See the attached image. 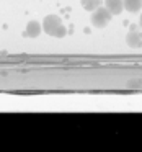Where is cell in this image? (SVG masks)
<instances>
[{
    "label": "cell",
    "instance_id": "2",
    "mask_svg": "<svg viewBox=\"0 0 142 152\" xmlns=\"http://www.w3.org/2000/svg\"><path fill=\"white\" fill-rule=\"evenodd\" d=\"M111 17H113L111 12L106 7H101V5H100L96 10L92 12V25L95 28H105L106 25L111 21Z\"/></svg>",
    "mask_w": 142,
    "mask_h": 152
},
{
    "label": "cell",
    "instance_id": "7",
    "mask_svg": "<svg viewBox=\"0 0 142 152\" xmlns=\"http://www.w3.org/2000/svg\"><path fill=\"white\" fill-rule=\"evenodd\" d=\"M101 5V0H82V7L87 12H93Z\"/></svg>",
    "mask_w": 142,
    "mask_h": 152
},
{
    "label": "cell",
    "instance_id": "6",
    "mask_svg": "<svg viewBox=\"0 0 142 152\" xmlns=\"http://www.w3.org/2000/svg\"><path fill=\"white\" fill-rule=\"evenodd\" d=\"M122 2H124V10L131 13H137L142 8V0H122Z\"/></svg>",
    "mask_w": 142,
    "mask_h": 152
},
{
    "label": "cell",
    "instance_id": "8",
    "mask_svg": "<svg viewBox=\"0 0 142 152\" xmlns=\"http://www.w3.org/2000/svg\"><path fill=\"white\" fill-rule=\"evenodd\" d=\"M139 26H141V30H142V13H141V20H139Z\"/></svg>",
    "mask_w": 142,
    "mask_h": 152
},
{
    "label": "cell",
    "instance_id": "3",
    "mask_svg": "<svg viewBox=\"0 0 142 152\" xmlns=\"http://www.w3.org/2000/svg\"><path fill=\"white\" fill-rule=\"evenodd\" d=\"M126 43L131 48H142V31H139L135 25L131 26V31L126 36Z\"/></svg>",
    "mask_w": 142,
    "mask_h": 152
},
{
    "label": "cell",
    "instance_id": "5",
    "mask_svg": "<svg viewBox=\"0 0 142 152\" xmlns=\"http://www.w3.org/2000/svg\"><path fill=\"white\" fill-rule=\"evenodd\" d=\"M105 7L111 12V15H121L124 10V2L122 0H105Z\"/></svg>",
    "mask_w": 142,
    "mask_h": 152
},
{
    "label": "cell",
    "instance_id": "1",
    "mask_svg": "<svg viewBox=\"0 0 142 152\" xmlns=\"http://www.w3.org/2000/svg\"><path fill=\"white\" fill-rule=\"evenodd\" d=\"M43 31L54 38H64L67 34V28L59 15H47L43 20Z\"/></svg>",
    "mask_w": 142,
    "mask_h": 152
},
{
    "label": "cell",
    "instance_id": "4",
    "mask_svg": "<svg viewBox=\"0 0 142 152\" xmlns=\"http://www.w3.org/2000/svg\"><path fill=\"white\" fill-rule=\"evenodd\" d=\"M41 31H43V26H41L39 21L31 20V21H28L26 28H25L23 36H26V38H38L41 34Z\"/></svg>",
    "mask_w": 142,
    "mask_h": 152
}]
</instances>
